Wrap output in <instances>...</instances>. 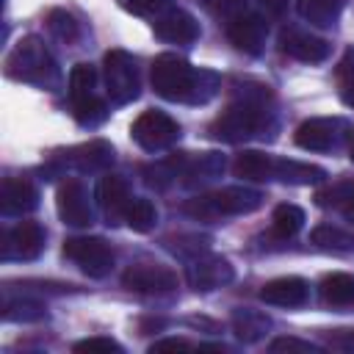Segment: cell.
<instances>
[{"mask_svg": "<svg viewBox=\"0 0 354 354\" xmlns=\"http://www.w3.org/2000/svg\"><path fill=\"white\" fill-rule=\"evenodd\" d=\"M102 75H105V91L111 97V102L116 105H127L138 97V66L133 61V55H127L124 50H111L102 58Z\"/></svg>", "mask_w": 354, "mask_h": 354, "instance_id": "obj_5", "label": "cell"}, {"mask_svg": "<svg viewBox=\"0 0 354 354\" xmlns=\"http://www.w3.org/2000/svg\"><path fill=\"white\" fill-rule=\"evenodd\" d=\"M55 207H58L61 221L69 224V227H88L94 221L88 199H86V188L80 185V180L61 183L58 196H55Z\"/></svg>", "mask_w": 354, "mask_h": 354, "instance_id": "obj_13", "label": "cell"}, {"mask_svg": "<svg viewBox=\"0 0 354 354\" xmlns=\"http://www.w3.org/2000/svg\"><path fill=\"white\" fill-rule=\"evenodd\" d=\"M340 119H307L296 127V144L310 152H329L340 144Z\"/></svg>", "mask_w": 354, "mask_h": 354, "instance_id": "obj_12", "label": "cell"}, {"mask_svg": "<svg viewBox=\"0 0 354 354\" xmlns=\"http://www.w3.org/2000/svg\"><path fill=\"white\" fill-rule=\"evenodd\" d=\"M124 221L130 224V230L136 232H149L155 224H158V210L149 199H133L130 207H127V216Z\"/></svg>", "mask_w": 354, "mask_h": 354, "instance_id": "obj_30", "label": "cell"}, {"mask_svg": "<svg viewBox=\"0 0 354 354\" xmlns=\"http://www.w3.org/2000/svg\"><path fill=\"white\" fill-rule=\"evenodd\" d=\"M332 346L343 351H354V329H337V335L332 337Z\"/></svg>", "mask_w": 354, "mask_h": 354, "instance_id": "obj_36", "label": "cell"}, {"mask_svg": "<svg viewBox=\"0 0 354 354\" xmlns=\"http://www.w3.org/2000/svg\"><path fill=\"white\" fill-rule=\"evenodd\" d=\"M279 50L296 61H304V64H321L329 58V44L326 39L321 36H313L307 30H299V28H288L282 30L279 36Z\"/></svg>", "mask_w": 354, "mask_h": 354, "instance_id": "obj_14", "label": "cell"}, {"mask_svg": "<svg viewBox=\"0 0 354 354\" xmlns=\"http://www.w3.org/2000/svg\"><path fill=\"white\" fill-rule=\"evenodd\" d=\"M39 194L25 177H6L0 185V213L3 216H25L36 210Z\"/></svg>", "mask_w": 354, "mask_h": 354, "instance_id": "obj_16", "label": "cell"}, {"mask_svg": "<svg viewBox=\"0 0 354 354\" xmlns=\"http://www.w3.org/2000/svg\"><path fill=\"white\" fill-rule=\"evenodd\" d=\"M340 210H343V216L354 224V185H351V191H348V196L343 199V205H340Z\"/></svg>", "mask_w": 354, "mask_h": 354, "instance_id": "obj_39", "label": "cell"}, {"mask_svg": "<svg viewBox=\"0 0 354 354\" xmlns=\"http://www.w3.org/2000/svg\"><path fill=\"white\" fill-rule=\"evenodd\" d=\"M50 30L53 36H58L61 41H75L77 39V22L72 14L66 11H53L50 14Z\"/></svg>", "mask_w": 354, "mask_h": 354, "instance_id": "obj_32", "label": "cell"}, {"mask_svg": "<svg viewBox=\"0 0 354 354\" xmlns=\"http://www.w3.org/2000/svg\"><path fill=\"white\" fill-rule=\"evenodd\" d=\"M122 285L136 293H149V296L158 293L160 296V293H171L177 288V274L158 263H136L124 271Z\"/></svg>", "mask_w": 354, "mask_h": 354, "instance_id": "obj_8", "label": "cell"}, {"mask_svg": "<svg viewBox=\"0 0 354 354\" xmlns=\"http://www.w3.org/2000/svg\"><path fill=\"white\" fill-rule=\"evenodd\" d=\"M346 102H348V105H351V108H354V86H351V91H348V94H346Z\"/></svg>", "mask_w": 354, "mask_h": 354, "instance_id": "obj_40", "label": "cell"}, {"mask_svg": "<svg viewBox=\"0 0 354 354\" xmlns=\"http://www.w3.org/2000/svg\"><path fill=\"white\" fill-rule=\"evenodd\" d=\"M64 163L77 171H102L113 163V147L108 141H88V144L69 149Z\"/></svg>", "mask_w": 354, "mask_h": 354, "instance_id": "obj_19", "label": "cell"}, {"mask_svg": "<svg viewBox=\"0 0 354 354\" xmlns=\"http://www.w3.org/2000/svg\"><path fill=\"white\" fill-rule=\"evenodd\" d=\"M221 80L210 69H194L174 53H160L152 61V88L169 102L205 105L216 97Z\"/></svg>", "mask_w": 354, "mask_h": 354, "instance_id": "obj_1", "label": "cell"}, {"mask_svg": "<svg viewBox=\"0 0 354 354\" xmlns=\"http://www.w3.org/2000/svg\"><path fill=\"white\" fill-rule=\"evenodd\" d=\"M127 3H130V8H136L138 14H152V11L163 8L166 0H127Z\"/></svg>", "mask_w": 354, "mask_h": 354, "instance_id": "obj_37", "label": "cell"}, {"mask_svg": "<svg viewBox=\"0 0 354 354\" xmlns=\"http://www.w3.org/2000/svg\"><path fill=\"white\" fill-rule=\"evenodd\" d=\"M177 351V348H191V343L188 340H183V337H163V340H155L152 346H149V351L155 354V351Z\"/></svg>", "mask_w": 354, "mask_h": 354, "instance_id": "obj_35", "label": "cell"}, {"mask_svg": "<svg viewBox=\"0 0 354 354\" xmlns=\"http://www.w3.org/2000/svg\"><path fill=\"white\" fill-rule=\"evenodd\" d=\"M3 318L6 321H41V318H47V313H44V307L39 304V301H33V299H28V296H6V301H3Z\"/></svg>", "mask_w": 354, "mask_h": 354, "instance_id": "obj_29", "label": "cell"}, {"mask_svg": "<svg viewBox=\"0 0 354 354\" xmlns=\"http://www.w3.org/2000/svg\"><path fill=\"white\" fill-rule=\"evenodd\" d=\"M94 88H97V72H94V66L91 64H75L72 72H69V100H72V105L97 97Z\"/></svg>", "mask_w": 354, "mask_h": 354, "instance_id": "obj_26", "label": "cell"}, {"mask_svg": "<svg viewBox=\"0 0 354 354\" xmlns=\"http://www.w3.org/2000/svg\"><path fill=\"white\" fill-rule=\"evenodd\" d=\"M155 36H160L163 41H171V44H191L199 36V25L188 11L174 8V11L163 14L160 19H155Z\"/></svg>", "mask_w": 354, "mask_h": 354, "instance_id": "obj_18", "label": "cell"}, {"mask_svg": "<svg viewBox=\"0 0 354 354\" xmlns=\"http://www.w3.org/2000/svg\"><path fill=\"white\" fill-rule=\"evenodd\" d=\"M235 271L227 257L221 254H196L188 263V282L194 290H216L227 282H232Z\"/></svg>", "mask_w": 354, "mask_h": 354, "instance_id": "obj_10", "label": "cell"}, {"mask_svg": "<svg viewBox=\"0 0 354 354\" xmlns=\"http://www.w3.org/2000/svg\"><path fill=\"white\" fill-rule=\"evenodd\" d=\"M263 205V194L254 188H243V185H230L205 196H196L185 205V213H191L194 218L202 221H213V218H224V216H243L252 213Z\"/></svg>", "mask_w": 354, "mask_h": 354, "instance_id": "obj_4", "label": "cell"}, {"mask_svg": "<svg viewBox=\"0 0 354 354\" xmlns=\"http://www.w3.org/2000/svg\"><path fill=\"white\" fill-rule=\"evenodd\" d=\"M268 351H274V354H315V351H321V348H318L315 343H310V340H299V337H277V340H271Z\"/></svg>", "mask_w": 354, "mask_h": 354, "instance_id": "obj_33", "label": "cell"}, {"mask_svg": "<svg viewBox=\"0 0 354 354\" xmlns=\"http://www.w3.org/2000/svg\"><path fill=\"white\" fill-rule=\"evenodd\" d=\"M130 136H133V141H136L141 149H147V152H160V149L171 147V144L180 138V124H177L169 113H163V111H144V113L133 122Z\"/></svg>", "mask_w": 354, "mask_h": 354, "instance_id": "obj_6", "label": "cell"}, {"mask_svg": "<svg viewBox=\"0 0 354 354\" xmlns=\"http://www.w3.org/2000/svg\"><path fill=\"white\" fill-rule=\"evenodd\" d=\"M64 257L94 279H102L113 268V252L102 238H69L64 241Z\"/></svg>", "mask_w": 354, "mask_h": 354, "instance_id": "obj_7", "label": "cell"}, {"mask_svg": "<svg viewBox=\"0 0 354 354\" xmlns=\"http://www.w3.org/2000/svg\"><path fill=\"white\" fill-rule=\"evenodd\" d=\"M260 299L274 307H301L310 299V285L301 277H277L263 285Z\"/></svg>", "mask_w": 354, "mask_h": 354, "instance_id": "obj_17", "label": "cell"}, {"mask_svg": "<svg viewBox=\"0 0 354 354\" xmlns=\"http://www.w3.org/2000/svg\"><path fill=\"white\" fill-rule=\"evenodd\" d=\"M268 105H271V91L266 86H249L246 91L238 94L235 102L227 105V111H221L213 119L210 136L224 144H241L252 136H263V130H268V116H271Z\"/></svg>", "mask_w": 354, "mask_h": 354, "instance_id": "obj_2", "label": "cell"}, {"mask_svg": "<svg viewBox=\"0 0 354 354\" xmlns=\"http://www.w3.org/2000/svg\"><path fill=\"white\" fill-rule=\"evenodd\" d=\"M299 17L315 28H329L337 22L340 11L346 8V0H299L296 3Z\"/></svg>", "mask_w": 354, "mask_h": 354, "instance_id": "obj_22", "label": "cell"}, {"mask_svg": "<svg viewBox=\"0 0 354 354\" xmlns=\"http://www.w3.org/2000/svg\"><path fill=\"white\" fill-rule=\"evenodd\" d=\"M75 351H116L122 354V346L113 337H86L75 343Z\"/></svg>", "mask_w": 354, "mask_h": 354, "instance_id": "obj_34", "label": "cell"}, {"mask_svg": "<svg viewBox=\"0 0 354 354\" xmlns=\"http://www.w3.org/2000/svg\"><path fill=\"white\" fill-rule=\"evenodd\" d=\"M271 227L279 238H293L301 227H304V210L299 205H290V202H282L274 207V218H271Z\"/></svg>", "mask_w": 354, "mask_h": 354, "instance_id": "obj_27", "label": "cell"}, {"mask_svg": "<svg viewBox=\"0 0 354 354\" xmlns=\"http://www.w3.org/2000/svg\"><path fill=\"white\" fill-rule=\"evenodd\" d=\"M232 171H235V177H243V180H271L274 177V158H268L257 149H249V152H241L235 158Z\"/></svg>", "mask_w": 354, "mask_h": 354, "instance_id": "obj_24", "label": "cell"}, {"mask_svg": "<svg viewBox=\"0 0 354 354\" xmlns=\"http://www.w3.org/2000/svg\"><path fill=\"white\" fill-rule=\"evenodd\" d=\"M310 241L318 249H332V252H351L354 249V235H348L346 230L332 227V224H318L310 232Z\"/></svg>", "mask_w": 354, "mask_h": 354, "instance_id": "obj_28", "label": "cell"}, {"mask_svg": "<svg viewBox=\"0 0 354 354\" xmlns=\"http://www.w3.org/2000/svg\"><path fill=\"white\" fill-rule=\"evenodd\" d=\"M44 249V230L36 221H19L3 235V260H33Z\"/></svg>", "mask_w": 354, "mask_h": 354, "instance_id": "obj_9", "label": "cell"}, {"mask_svg": "<svg viewBox=\"0 0 354 354\" xmlns=\"http://www.w3.org/2000/svg\"><path fill=\"white\" fill-rule=\"evenodd\" d=\"M221 171H224V158L216 152H202L196 158H183L180 177H183V185L199 188V185H207L216 177H221Z\"/></svg>", "mask_w": 354, "mask_h": 354, "instance_id": "obj_20", "label": "cell"}, {"mask_svg": "<svg viewBox=\"0 0 354 354\" xmlns=\"http://www.w3.org/2000/svg\"><path fill=\"white\" fill-rule=\"evenodd\" d=\"M274 177L282 183H290V185H313V183H321L326 177V171L313 163L282 158V160H274Z\"/></svg>", "mask_w": 354, "mask_h": 354, "instance_id": "obj_23", "label": "cell"}, {"mask_svg": "<svg viewBox=\"0 0 354 354\" xmlns=\"http://www.w3.org/2000/svg\"><path fill=\"white\" fill-rule=\"evenodd\" d=\"M266 22L254 11H241L232 19H227V39L235 44V50L246 55H257L266 41Z\"/></svg>", "mask_w": 354, "mask_h": 354, "instance_id": "obj_11", "label": "cell"}, {"mask_svg": "<svg viewBox=\"0 0 354 354\" xmlns=\"http://www.w3.org/2000/svg\"><path fill=\"white\" fill-rule=\"evenodd\" d=\"M260 3V8L266 11V14H271V17H279L282 11H285V6H288V0H257Z\"/></svg>", "mask_w": 354, "mask_h": 354, "instance_id": "obj_38", "label": "cell"}, {"mask_svg": "<svg viewBox=\"0 0 354 354\" xmlns=\"http://www.w3.org/2000/svg\"><path fill=\"white\" fill-rule=\"evenodd\" d=\"M97 202H100V210L105 213L108 224H119V221H124L133 196H130L127 183L119 174H102L97 183Z\"/></svg>", "mask_w": 354, "mask_h": 354, "instance_id": "obj_15", "label": "cell"}, {"mask_svg": "<svg viewBox=\"0 0 354 354\" xmlns=\"http://www.w3.org/2000/svg\"><path fill=\"white\" fill-rule=\"evenodd\" d=\"M321 299L329 307H354V277L326 274L321 279Z\"/></svg>", "mask_w": 354, "mask_h": 354, "instance_id": "obj_25", "label": "cell"}, {"mask_svg": "<svg viewBox=\"0 0 354 354\" xmlns=\"http://www.w3.org/2000/svg\"><path fill=\"white\" fill-rule=\"evenodd\" d=\"M268 329H271V318L266 313H260V310L241 307V310L232 313V332L243 343H257Z\"/></svg>", "mask_w": 354, "mask_h": 354, "instance_id": "obj_21", "label": "cell"}, {"mask_svg": "<svg viewBox=\"0 0 354 354\" xmlns=\"http://www.w3.org/2000/svg\"><path fill=\"white\" fill-rule=\"evenodd\" d=\"M6 72L14 80L36 83V86H55L58 83V66L47 47L36 36H25L17 41V47L8 53Z\"/></svg>", "mask_w": 354, "mask_h": 354, "instance_id": "obj_3", "label": "cell"}, {"mask_svg": "<svg viewBox=\"0 0 354 354\" xmlns=\"http://www.w3.org/2000/svg\"><path fill=\"white\" fill-rule=\"evenodd\" d=\"M351 163H354V138H351Z\"/></svg>", "mask_w": 354, "mask_h": 354, "instance_id": "obj_41", "label": "cell"}, {"mask_svg": "<svg viewBox=\"0 0 354 354\" xmlns=\"http://www.w3.org/2000/svg\"><path fill=\"white\" fill-rule=\"evenodd\" d=\"M72 108H75V119H77L83 127H97V124L105 119V102L97 100V97L83 100V102H77V105H72Z\"/></svg>", "mask_w": 354, "mask_h": 354, "instance_id": "obj_31", "label": "cell"}]
</instances>
